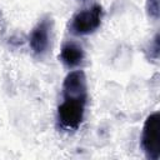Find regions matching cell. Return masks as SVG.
<instances>
[{
	"instance_id": "cell-2",
	"label": "cell",
	"mask_w": 160,
	"mask_h": 160,
	"mask_svg": "<svg viewBox=\"0 0 160 160\" xmlns=\"http://www.w3.org/2000/svg\"><path fill=\"white\" fill-rule=\"evenodd\" d=\"M86 99L64 98V101L58 108L59 121L68 129H76L81 124L85 112Z\"/></svg>"
},
{
	"instance_id": "cell-1",
	"label": "cell",
	"mask_w": 160,
	"mask_h": 160,
	"mask_svg": "<svg viewBox=\"0 0 160 160\" xmlns=\"http://www.w3.org/2000/svg\"><path fill=\"white\" fill-rule=\"evenodd\" d=\"M141 146L150 160L160 158V114L152 112L145 120L141 135Z\"/></svg>"
},
{
	"instance_id": "cell-6",
	"label": "cell",
	"mask_w": 160,
	"mask_h": 160,
	"mask_svg": "<svg viewBox=\"0 0 160 160\" xmlns=\"http://www.w3.org/2000/svg\"><path fill=\"white\" fill-rule=\"evenodd\" d=\"M59 58L65 66L75 68L82 62V60L85 58V52L79 44H76L74 41H66L61 46Z\"/></svg>"
},
{
	"instance_id": "cell-5",
	"label": "cell",
	"mask_w": 160,
	"mask_h": 160,
	"mask_svg": "<svg viewBox=\"0 0 160 160\" xmlns=\"http://www.w3.org/2000/svg\"><path fill=\"white\" fill-rule=\"evenodd\" d=\"M64 98H80L88 100L86 76L82 70H75L66 75L62 82Z\"/></svg>"
},
{
	"instance_id": "cell-7",
	"label": "cell",
	"mask_w": 160,
	"mask_h": 160,
	"mask_svg": "<svg viewBox=\"0 0 160 160\" xmlns=\"http://www.w3.org/2000/svg\"><path fill=\"white\" fill-rule=\"evenodd\" d=\"M146 10H148V14L151 18L159 19V15H160V4H159V0H148L146 1Z\"/></svg>"
},
{
	"instance_id": "cell-4",
	"label": "cell",
	"mask_w": 160,
	"mask_h": 160,
	"mask_svg": "<svg viewBox=\"0 0 160 160\" xmlns=\"http://www.w3.org/2000/svg\"><path fill=\"white\" fill-rule=\"evenodd\" d=\"M51 29H52V19L49 15H46L31 30V34L29 36V44L35 55L42 56L48 52L50 46Z\"/></svg>"
},
{
	"instance_id": "cell-3",
	"label": "cell",
	"mask_w": 160,
	"mask_h": 160,
	"mask_svg": "<svg viewBox=\"0 0 160 160\" xmlns=\"http://www.w3.org/2000/svg\"><path fill=\"white\" fill-rule=\"evenodd\" d=\"M102 8L100 5H92L89 9L79 11L71 20L70 29L75 35H88L94 32L101 22Z\"/></svg>"
}]
</instances>
